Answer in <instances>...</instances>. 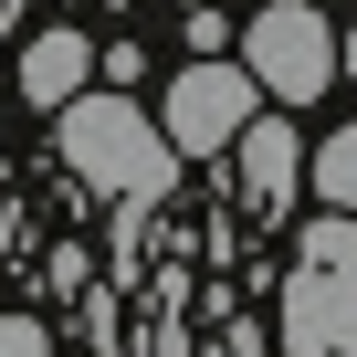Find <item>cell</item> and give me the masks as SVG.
I'll return each instance as SVG.
<instances>
[{
    "label": "cell",
    "mask_w": 357,
    "mask_h": 357,
    "mask_svg": "<svg viewBox=\"0 0 357 357\" xmlns=\"http://www.w3.org/2000/svg\"><path fill=\"white\" fill-rule=\"evenodd\" d=\"M53 147H63V168L84 178V190L116 200V211H158V200L178 190V147H168V126H158L126 84L63 95V105H53Z\"/></svg>",
    "instance_id": "6da1fadb"
},
{
    "label": "cell",
    "mask_w": 357,
    "mask_h": 357,
    "mask_svg": "<svg viewBox=\"0 0 357 357\" xmlns=\"http://www.w3.org/2000/svg\"><path fill=\"white\" fill-rule=\"evenodd\" d=\"M242 74L273 95V105H315L336 84V22L315 0H263L242 22Z\"/></svg>",
    "instance_id": "7a4b0ae2"
},
{
    "label": "cell",
    "mask_w": 357,
    "mask_h": 357,
    "mask_svg": "<svg viewBox=\"0 0 357 357\" xmlns=\"http://www.w3.org/2000/svg\"><path fill=\"white\" fill-rule=\"evenodd\" d=\"M252 116H263V84H252L242 63H221V53H200L190 74L168 84V105H158V126H168V147H178V158H221Z\"/></svg>",
    "instance_id": "3957f363"
},
{
    "label": "cell",
    "mask_w": 357,
    "mask_h": 357,
    "mask_svg": "<svg viewBox=\"0 0 357 357\" xmlns=\"http://www.w3.org/2000/svg\"><path fill=\"white\" fill-rule=\"evenodd\" d=\"M273 357H357V263H294Z\"/></svg>",
    "instance_id": "277c9868"
},
{
    "label": "cell",
    "mask_w": 357,
    "mask_h": 357,
    "mask_svg": "<svg viewBox=\"0 0 357 357\" xmlns=\"http://www.w3.org/2000/svg\"><path fill=\"white\" fill-rule=\"evenodd\" d=\"M231 158H242V200L273 221V211H294V178H305V137L284 126V116H252L242 137H231Z\"/></svg>",
    "instance_id": "5b68a950"
},
{
    "label": "cell",
    "mask_w": 357,
    "mask_h": 357,
    "mask_svg": "<svg viewBox=\"0 0 357 357\" xmlns=\"http://www.w3.org/2000/svg\"><path fill=\"white\" fill-rule=\"evenodd\" d=\"M84 84H95V43H84L74 22H53V32L22 43V95H32V105H63V95H84Z\"/></svg>",
    "instance_id": "8992f818"
},
{
    "label": "cell",
    "mask_w": 357,
    "mask_h": 357,
    "mask_svg": "<svg viewBox=\"0 0 357 357\" xmlns=\"http://www.w3.org/2000/svg\"><path fill=\"white\" fill-rule=\"evenodd\" d=\"M315 200L357 221V126H336V137L315 147Z\"/></svg>",
    "instance_id": "52a82bcc"
},
{
    "label": "cell",
    "mask_w": 357,
    "mask_h": 357,
    "mask_svg": "<svg viewBox=\"0 0 357 357\" xmlns=\"http://www.w3.org/2000/svg\"><path fill=\"white\" fill-rule=\"evenodd\" d=\"M294 263H357V221H347V211L305 221V252H294Z\"/></svg>",
    "instance_id": "ba28073f"
},
{
    "label": "cell",
    "mask_w": 357,
    "mask_h": 357,
    "mask_svg": "<svg viewBox=\"0 0 357 357\" xmlns=\"http://www.w3.org/2000/svg\"><path fill=\"white\" fill-rule=\"evenodd\" d=\"M0 357H53V336H43V315H11V305H0Z\"/></svg>",
    "instance_id": "9c48e42d"
},
{
    "label": "cell",
    "mask_w": 357,
    "mask_h": 357,
    "mask_svg": "<svg viewBox=\"0 0 357 357\" xmlns=\"http://www.w3.org/2000/svg\"><path fill=\"white\" fill-rule=\"evenodd\" d=\"M211 357H273V336H252V326H221V347Z\"/></svg>",
    "instance_id": "30bf717a"
},
{
    "label": "cell",
    "mask_w": 357,
    "mask_h": 357,
    "mask_svg": "<svg viewBox=\"0 0 357 357\" xmlns=\"http://www.w3.org/2000/svg\"><path fill=\"white\" fill-rule=\"evenodd\" d=\"M336 74H357V32H336Z\"/></svg>",
    "instance_id": "8fae6325"
}]
</instances>
